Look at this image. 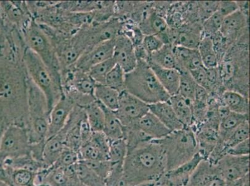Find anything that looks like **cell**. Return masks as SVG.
I'll list each match as a JSON object with an SVG mask.
<instances>
[{"instance_id":"cell-37","label":"cell","mask_w":250,"mask_h":186,"mask_svg":"<svg viewBox=\"0 0 250 186\" xmlns=\"http://www.w3.org/2000/svg\"><path fill=\"white\" fill-rule=\"evenodd\" d=\"M104 1H58L59 7L70 13H88L99 10Z\"/></svg>"},{"instance_id":"cell-49","label":"cell","mask_w":250,"mask_h":186,"mask_svg":"<svg viewBox=\"0 0 250 186\" xmlns=\"http://www.w3.org/2000/svg\"><path fill=\"white\" fill-rule=\"evenodd\" d=\"M165 44L156 35L145 36L142 42V46L149 58L152 54L158 51Z\"/></svg>"},{"instance_id":"cell-33","label":"cell","mask_w":250,"mask_h":186,"mask_svg":"<svg viewBox=\"0 0 250 186\" xmlns=\"http://www.w3.org/2000/svg\"><path fill=\"white\" fill-rule=\"evenodd\" d=\"M143 35H158L167 28V24L165 18L152 11L146 19L138 25Z\"/></svg>"},{"instance_id":"cell-12","label":"cell","mask_w":250,"mask_h":186,"mask_svg":"<svg viewBox=\"0 0 250 186\" xmlns=\"http://www.w3.org/2000/svg\"><path fill=\"white\" fill-rule=\"evenodd\" d=\"M0 13L6 25L14 27L21 33L34 20L26 1H0Z\"/></svg>"},{"instance_id":"cell-43","label":"cell","mask_w":250,"mask_h":186,"mask_svg":"<svg viewBox=\"0 0 250 186\" xmlns=\"http://www.w3.org/2000/svg\"><path fill=\"white\" fill-rule=\"evenodd\" d=\"M224 19V17L217 11L202 22V37H211L215 34L219 33Z\"/></svg>"},{"instance_id":"cell-47","label":"cell","mask_w":250,"mask_h":186,"mask_svg":"<svg viewBox=\"0 0 250 186\" xmlns=\"http://www.w3.org/2000/svg\"><path fill=\"white\" fill-rule=\"evenodd\" d=\"M210 37L212 38L216 55H217L218 60L220 62L232 44L223 37L220 31L211 36Z\"/></svg>"},{"instance_id":"cell-31","label":"cell","mask_w":250,"mask_h":186,"mask_svg":"<svg viewBox=\"0 0 250 186\" xmlns=\"http://www.w3.org/2000/svg\"><path fill=\"white\" fill-rule=\"evenodd\" d=\"M247 121H249V114H240L230 111L226 117L220 120L218 129L219 141H226L237 127Z\"/></svg>"},{"instance_id":"cell-50","label":"cell","mask_w":250,"mask_h":186,"mask_svg":"<svg viewBox=\"0 0 250 186\" xmlns=\"http://www.w3.org/2000/svg\"><path fill=\"white\" fill-rule=\"evenodd\" d=\"M87 165L90 168L96 172L98 175L103 178L104 181L108 176L110 169V162L106 161H81Z\"/></svg>"},{"instance_id":"cell-48","label":"cell","mask_w":250,"mask_h":186,"mask_svg":"<svg viewBox=\"0 0 250 186\" xmlns=\"http://www.w3.org/2000/svg\"><path fill=\"white\" fill-rule=\"evenodd\" d=\"M219 1H197L200 21L203 22L217 11Z\"/></svg>"},{"instance_id":"cell-30","label":"cell","mask_w":250,"mask_h":186,"mask_svg":"<svg viewBox=\"0 0 250 186\" xmlns=\"http://www.w3.org/2000/svg\"><path fill=\"white\" fill-rule=\"evenodd\" d=\"M249 101L250 98L233 91L226 90L220 97L221 103L229 111L240 114H249Z\"/></svg>"},{"instance_id":"cell-10","label":"cell","mask_w":250,"mask_h":186,"mask_svg":"<svg viewBox=\"0 0 250 186\" xmlns=\"http://www.w3.org/2000/svg\"><path fill=\"white\" fill-rule=\"evenodd\" d=\"M124 128L133 126L149 112L147 104L126 90L120 93L119 105L115 111Z\"/></svg>"},{"instance_id":"cell-13","label":"cell","mask_w":250,"mask_h":186,"mask_svg":"<svg viewBox=\"0 0 250 186\" xmlns=\"http://www.w3.org/2000/svg\"><path fill=\"white\" fill-rule=\"evenodd\" d=\"M127 147L124 139L110 142L108 161L110 169L105 179L106 186L124 185V163Z\"/></svg>"},{"instance_id":"cell-5","label":"cell","mask_w":250,"mask_h":186,"mask_svg":"<svg viewBox=\"0 0 250 186\" xmlns=\"http://www.w3.org/2000/svg\"><path fill=\"white\" fill-rule=\"evenodd\" d=\"M29 77V76H28ZM28 130L31 144L45 142L49 127L50 111L46 97L28 78Z\"/></svg>"},{"instance_id":"cell-29","label":"cell","mask_w":250,"mask_h":186,"mask_svg":"<svg viewBox=\"0 0 250 186\" xmlns=\"http://www.w3.org/2000/svg\"><path fill=\"white\" fill-rule=\"evenodd\" d=\"M98 102V101H97ZM104 114L103 132L110 142L124 139V127L115 111L109 110L101 103Z\"/></svg>"},{"instance_id":"cell-15","label":"cell","mask_w":250,"mask_h":186,"mask_svg":"<svg viewBox=\"0 0 250 186\" xmlns=\"http://www.w3.org/2000/svg\"><path fill=\"white\" fill-rule=\"evenodd\" d=\"M115 38L95 45L83 52L75 67L82 71L87 72L94 66L113 58Z\"/></svg>"},{"instance_id":"cell-51","label":"cell","mask_w":250,"mask_h":186,"mask_svg":"<svg viewBox=\"0 0 250 186\" xmlns=\"http://www.w3.org/2000/svg\"><path fill=\"white\" fill-rule=\"evenodd\" d=\"M195 82L197 85L201 86L204 89H208V75L205 67H202L189 72Z\"/></svg>"},{"instance_id":"cell-41","label":"cell","mask_w":250,"mask_h":186,"mask_svg":"<svg viewBox=\"0 0 250 186\" xmlns=\"http://www.w3.org/2000/svg\"><path fill=\"white\" fill-rule=\"evenodd\" d=\"M125 76L126 73L116 64L106 76L104 85L120 93L125 90Z\"/></svg>"},{"instance_id":"cell-59","label":"cell","mask_w":250,"mask_h":186,"mask_svg":"<svg viewBox=\"0 0 250 186\" xmlns=\"http://www.w3.org/2000/svg\"><path fill=\"white\" fill-rule=\"evenodd\" d=\"M156 186H167L165 184H164L163 183L160 182V181H159L158 184H157Z\"/></svg>"},{"instance_id":"cell-28","label":"cell","mask_w":250,"mask_h":186,"mask_svg":"<svg viewBox=\"0 0 250 186\" xmlns=\"http://www.w3.org/2000/svg\"><path fill=\"white\" fill-rule=\"evenodd\" d=\"M169 102L184 128H190L194 124L193 102L179 94L170 96Z\"/></svg>"},{"instance_id":"cell-34","label":"cell","mask_w":250,"mask_h":186,"mask_svg":"<svg viewBox=\"0 0 250 186\" xmlns=\"http://www.w3.org/2000/svg\"><path fill=\"white\" fill-rule=\"evenodd\" d=\"M148 62L153 63L165 69L177 70V61L173 52V46L164 45L158 51L151 54Z\"/></svg>"},{"instance_id":"cell-6","label":"cell","mask_w":250,"mask_h":186,"mask_svg":"<svg viewBox=\"0 0 250 186\" xmlns=\"http://www.w3.org/2000/svg\"><path fill=\"white\" fill-rule=\"evenodd\" d=\"M156 141L165 152L167 171L191 160L198 153L195 133L190 128L171 131L167 137Z\"/></svg>"},{"instance_id":"cell-54","label":"cell","mask_w":250,"mask_h":186,"mask_svg":"<svg viewBox=\"0 0 250 186\" xmlns=\"http://www.w3.org/2000/svg\"><path fill=\"white\" fill-rule=\"evenodd\" d=\"M6 40H7V29L4 24L3 17L0 13V53L5 46Z\"/></svg>"},{"instance_id":"cell-2","label":"cell","mask_w":250,"mask_h":186,"mask_svg":"<svg viewBox=\"0 0 250 186\" xmlns=\"http://www.w3.org/2000/svg\"><path fill=\"white\" fill-rule=\"evenodd\" d=\"M167 171V159L156 140L127 151L124 163V185L158 183Z\"/></svg>"},{"instance_id":"cell-23","label":"cell","mask_w":250,"mask_h":186,"mask_svg":"<svg viewBox=\"0 0 250 186\" xmlns=\"http://www.w3.org/2000/svg\"><path fill=\"white\" fill-rule=\"evenodd\" d=\"M173 52L177 61V70L179 72H190L204 67L201 56L197 49L175 45L173 46Z\"/></svg>"},{"instance_id":"cell-8","label":"cell","mask_w":250,"mask_h":186,"mask_svg":"<svg viewBox=\"0 0 250 186\" xmlns=\"http://www.w3.org/2000/svg\"><path fill=\"white\" fill-rule=\"evenodd\" d=\"M22 34L26 46L40 57L61 83V68L55 50L37 22L33 20Z\"/></svg>"},{"instance_id":"cell-26","label":"cell","mask_w":250,"mask_h":186,"mask_svg":"<svg viewBox=\"0 0 250 186\" xmlns=\"http://www.w3.org/2000/svg\"><path fill=\"white\" fill-rule=\"evenodd\" d=\"M136 125L142 132L152 140L162 139L171 132V131L149 111L141 118Z\"/></svg>"},{"instance_id":"cell-39","label":"cell","mask_w":250,"mask_h":186,"mask_svg":"<svg viewBox=\"0 0 250 186\" xmlns=\"http://www.w3.org/2000/svg\"><path fill=\"white\" fill-rule=\"evenodd\" d=\"M248 139H250L249 121H245L237 127L224 142L227 155L229 149Z\"/></svg>"},{"instance_id":"cell-25","label":"cell","mask_w":250,"mask_h":186,"mask_svg":"<svg viewBox=\"0 0 250 186\" xmlns=\"http://www.w3.org/2000/svg\"><path fill=\"white\" fill-rule=\"evenodd\" d=\"M148 107L149 112L155 115L169 130L173 131L184 128L175 114L169 101L149 104Z\"/></svg>"},{"instance_id":"cell-7","label":"cell","mask_w":250,"mask_h":186,"mask_svg":"<svg viewBox=\"0 0 250 186\" xmlns=\"http://www.w3.org/2000/svg\"><path fill=\"white\" fill-rule=\"evenodd\" d=\"M22 58L29 79L45 95L51 111L63 95L61 83L40 57L27 47Z\"/></svg>"},{"instance_id":"cell-58","label":"cell","mask_w":250,"mask_h":186,"mask_svg":"<svg viewBox=\"0 0 250 186\" xmlns=\"http://www.w3.org/2000/svg\"><path fill=\"white\" fill-rule=\"evenodd\" d=\"M0 186H9L7 184L4 183L3 181L0 179Z\"/></svg>"},{"instance_id":"cell-55","label":"cell","mask_w":250,"mask_h":186,"mask_svg":"<svg viewBox=\"0 0 250 186\" xmlns=\"http://www.w3.org/2000/svg\"><path fill=\"white\" fill-rule=\"evenodd\" d=\"M236 3H237L238 10L247 17H249V2L236 1Z\"/></svg>"},{"instance_id":"cell-42","label":"cell","mask_w":250,"mask_h":186,"mask_svg":"<svg viewBox=\"0 0 250 186\" xmlns=\"http://www.w3.org/2000/svg\"><path fill=\"white\" fill-rule=\"evenodd\" d=\"M180 73L181 78L178 94L193 102L194 99L197 83L195 82L189 72L183 71Z\"/></svg>"},{"instance_id":"cell-19","label":"cell","mask_w":250,"mask_h":186,"mask_svg":"<svg viewBox=\"0 0 250 186\" xmlns=\"http://www.w3.org/2000/svg\"><path fill=\"white\" fill-rule=\"evenodd\" d=\"M190 186H227L214 165L202 161L190 179Z\"/></svg>"},{"instance_id":"cell-14","label":"cell","mask_w":250,"mask_h":186,"mask_svg":"<svg viewBox=\"0 0 250 186\" xmlns=\"http://www.w3.org/2000/svg\"><path fill=\"white\" fill-rule=\"evenodd\" d=\"M220 33L233 44L245 36L249 35V17L239 10L224 18Z\"/></svg>"},{"instance_id":"cell-36","label":"cell","mask_w":250,"mask_h":186,"mask_svg":"<svg viewBox=\"0 0 250 186\" xmlns=\"http://www.w3.org/2000/svg\"><path fill=\"white\" fill-rule=\"evenodd\" d=\"M202 59V64L206 69L217 67L219 60L216 55L212 38L210 37H202L197 48Z\"/></svg>"},{"instance_id":"cell-52","label":"cell","mask_w":250,"mask_h":186,"mask_svg":"<svg viewBox=\"0 0 250 186\" xmlns=\"http://www.w3.org/2000/svg\"><path fill=\"white\" fill-rule=\"evenodd\" d=\"M238 10L236 1H220L218 5L217 11L223 17L226 18L227 16L232 14Z\"/></svg>"},{"instance_id":"cell-27","label":"cell","mask_w":250,"mask_h":186,"mask_svg":"<svg viewBox=\"0 0 250 186\" xmlns=\"http://www.w3.org/2000/svg\"><path fill=\"white\" fill-rule=\"evenodd\" d=\"M201 39V23H184L178 29V35L175 45L197 49Z\"/></svg>"},{"instance_id":"cell-4","label":"cell","mask_w":250,"mask_h":186,"mask_svg":"<svg viewBox=\"0 0 250 186\" xmlns=\"http://www.w3.org/2000/svg\"><path fill=\"white\" fill-rule=\"evenodd\" d=\"M125 90L147 105L168 101L170 97L159 82L148 63L143 60H137L135 69L126 74Z\"/></svg>"},{"instance_id":"cell-20","label":"cell","mask_w":250,"mask_h":186,"mask_svg":"<svg viewBox=\"0 0 250 186\" xmlns=\"http://www.w3.org/2000/svg\"><path fill=\"white\" fill-rule=\"evenodd\" d=\"M43 185L47 186H82L73 167H52L46 169Z\"/></svg>"},{"instance_id":"cell-46","label":"cell","mask_w":250,"mask_h":186,"mask_svg":"<svg viewBox=\"0 0 250 186\" xmlns=\"http://www.w3.org/2000/svg\"><path fill=\"white\" fill-rule=\"evenodd\" d=\"M93 146L109 157L110 142L103 131H93L89 142Z\"/></svg>"},{"instance_id":"cell-53","label":"cell","mask_w":250,"mask_h":186,"mask_svg":"<svg viewBox=\"0 0 250 186\" xmlns=\"http://www.w3.org/2000/svg\"><path fill=\"white\" fill-rule=\"evenodd\" d=\"M227 155L233 156L250 155V139L240 143L232 148L229 149Z\"/></svg>"},{"instance_id":"cell-9","label":"cell","mask_w":250,"mask_h":186,"mask_svg":"<svg viewBox=\"0 0 250 186\" xmlns=\"http://www.w3.org/2000/svg\"><path fill=\"white\" fill-rule=\"evenodd\" d=\"M31 144L25 127L10 124L0 138V156L4 160H13L30 154Z\"/></svg>"},{"instance_id":"cell-17","label":"cell","mask_w":250,"mask_h":186,"mask_svg":"<svg viewBox=\"0 0 250 186\" xmlns=\"http://www.w3.org/2000/svg\"><path fill=\"white\" fill-rule=\"evenodd\" d=\"M75 107L76 105L73 101L69 97L63 94L61 99L57 102L50 111L46 140L62 130L66 124Z\"/></svg>"},{"instance_id":"cell-18","label":"cell","mask_w":250,"mask_h":186,"mask_svg":"<svg viewBox=\"0 0 250 186\" xmlns=\"http://www.w3.org/2000/svg\"><path fill=\"white\" fill-rule=\"evenodd\" d=\"M113 58L126 74L132 71L137 65L135 47L131 40L122 34L115 38Z\"/></svg>"},{"instance_id":"cell-45","label":"cell","mask_w":250,"mask_h":186,"mask_svg":"<svg viewBox=\"0 0 250 186\" xmlns=\"http://www.w3.org/2000/svg\"><path fill=\"white\" fill-rule=\"evenodd\" d=\"M80 161L79 152L64 147L53 167H74Z\"/></svg>"},{"instance_id":"cell-38","label":"cell","mask_w":250,"mask_h":186,"mask_svg":"<svg viewBox=\"0 0 250 186\" xmlns=\"http://www.w3.org/2000/svg\"><path fill=\"white\" fill-rule=\"evenodd\" d=\"M88 124L92 131H103L104 114L101 104L95 101L84 109Z\"/></svg>"},{"instance_id":"cell-32","label":"cell","mask_w":250,"mask_h":186,"mask_svg":"<svg viewBox=\"0 0 250 186\" xmlns=\"http://www.w3.org/2000/svg\"><path fill=\"white\" fill-rule=\"evenodd\" d=\"M95 100L109 110L116 111L119 105L120 93L105 85H96L94 91Z\"/></svg>"},{"instance_id":"cell-1","label":"cell","mask_w":250,"mask_h":186,"mask_svg":"<svg viewBox=\"0 0 250 186\" xmlns=\"http://www.w3.org/2000/svg\"><path fill=\"white\" fill-rule=\"evenodd\" d=\"M28 78L23 58L0 57V109L9 125L27 128Z\"/></svg>"},{"instance_id":"cell-22","label":"cell","mask_w":250,"mask_h":186,"mask_svg":"<svg viewBox=\"0 0 250 186\" xmlns=\"http://www.w3.org/2000/svg\"><path fill=\"white\" fill-rule=\"evenodd\" d=\"M192 130L195 133L198 153L204 161H207L219 141L218 131L202 126L197 127Z\"/></svg>"},{"instance_id":"cell-24","label":"cell","mask_w":250,"mask_h":186,"mask_svg":"<svg viewBox=\"0 0 250 186\" xmlns=\"http://www.w3.org/2000/svg\"><path fill=\"white\" fill-rule=\"evenodd\" d=\"M66 129L65 127L55 135L45 140L43 150V162L45 168L52 167L65 147Z\"/></svg>"},{"instance_id":"cell-56","label":"cell","mask_w":250,"mask_h":186,"mask_svg":"<svg viewBox=\"0 0 250 186\" xmlns=\"http://www.w3.org/2000/svg\"><path fill=\"white\" fill-rule=\"evenodd\" d=\"M249 174L236 182L227 186H250Z\"/></svg>"},{"instance_id":"cell-21","label":"cell","mask_w":250,"mask_h":186,"mask_svg":"<svg viewBox=\"0 0 250 186\" xmlns=\"http://www.w3.org/2000/svg\"><path fill=\"white\" fill-rule=\"evenodd\" d=\"M147 63L167 94L170 96L178 94L181 73L176 69H165L151 62Z\"/></svg>"},{"instance_id":"cell-40","label":"cell","mask_w":250,"mask_h":186,"mask_svg":"<svg viewBox=\"0 0 250 186\" xmlns=\"http://www.w3.org/2000/svg\"><path fill=\"white\" fill-rule=\"evenodd\" d=\"M116 65L113 58L104 61L91 68L88 74L97 85H104L106 76Z\"/></svg>"},{"instance_id":"cell-3","label":"cell","mask_w":250,"mask_h":186,"mask_svg":"<svg viewBox=\"0 0 250 186\" xmlns=\"http://www.w3.org/2000/svg\"><path fill=\"white\" fill-rule=\"evenodd\" d=\"M249 35L229 47L218 65L225 90L233 91L250 98Z\"/></svg>"},{"instance_id":"cell-57","label":"cell","mask_w":250,"mask_h":186,"mask_svg":"<svg viewBox=\"0 0 250 186\" xmlns=\"http://www.w3.org/2000/svg\"><path fill=\"white\" fill-rule=\"evenodd\" d=\"M157 184H158V183L142 184V185H124L121 186H156Z\"/></svg>"},{"instance_id":"cell-16","label":"cell","mask_w":250,"mask_h":186,"mask_svg":"<svg viewBox=\"0 0 250 186\" xmlns=\"http://www.w3.org/2000/svg\"><path fill=\"white\" fill-rule=\"evenodd\" d=\"M202 161H204L203 158L197 153L191 160L167 171L159 181L167 186H188L195 170Z\"/></svg>"},{"instance_id":"cell-60","label":"cell","mask_w":250,"mask_h":186,"mask_svg":"<svg viewBox=\"0 0 250 186\" xmlns=\"http://www.w3.org/2000/svg\"><path fill=\"white\" fill-rule=\"evenodd\" d=\"M188 186H190V185H188Z\"/></svg>"},{"instance_id":"cell-44","label":"cell","mask_w":250,"mask_h":186,"mask_svg":"<svg viewBox=\"0 0 250 186\" xmlns=\"http://www.w3.org/2000/svg\"><path fill=\"white\" fill-rule=\"evenodd\" d=\"M80 161H106L108 160V156L104 155L103 153L90 142L86 143L81 147L79 151Z\"/></svg>"},{"instance_id":"cell-61","label":"cell","mask_w":250,"mask_h":186,"mask_svg":"<svg viewBox=\"0 0 250 186\" xmlns=\"http://www.w3.org/2000/svg\"></svg>"},{"instance_id":"cell-11","label":"cell","mask_w":250,"mask_h":186,"mask_svg":"<svg viewBox=\"0 0 250 186\" xmlns=\"http://www.w3.org/2000/svg\"><path fill=\"white\" fill-rule=\"evenodd\" d=\"M214 166L227 186L231 185L249 175L250 155H227Z\"/></svg>"},{"instance_id":"cell-35","label":"cell","mask_w":250,"mask_h":186,"mask_svg":"<svg viewBox=\"0 0 250 186\" xmlns=\"http://www.w3.org/2000/svg\"><path fill=\"white\" fill-rule=\"evenodd\" d=\"M73 167L83 186H106L105 181L81 161L76 163Z\"/></svg>"}]
</instances>
